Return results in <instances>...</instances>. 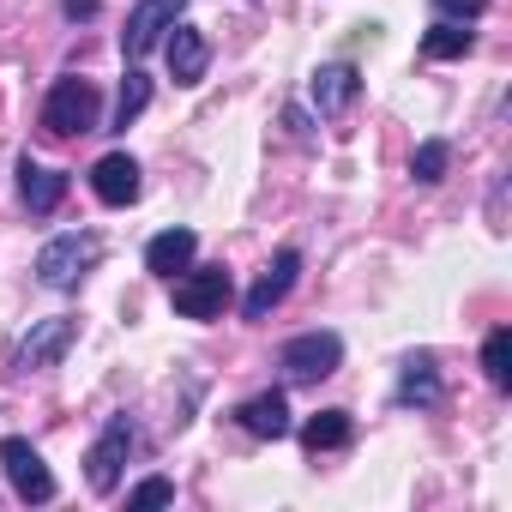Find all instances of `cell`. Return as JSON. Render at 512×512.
<instances>
[{
  "mask_svg": "<svg viewBox=\"0 0 512 512\" xmlns=\"http://www.w3.org/2000/svg\"><path fill=\"white\" fill-rule=\"evenodd\" d=\"M103 121V97H97V85L91 79H55V91L43 97V127L55 133V139H73V133H91Z\"/></svg>",
  "mask_w": 512,
  "mask_h": 512,
  "instance_id": "6da1fadb",
  "label": "cell"
},
{
  "mask_svg": "<svg viewBox=\"0 0 512 512\" xmlns=\"http://www.w3.org/2000/svg\"><path fill=\"white\" fill-rule=\"evenodd\" d=\"M97 235H85V229H67V235H55L43 253H37V278L49 284V290H79V278L97 266Z\"/></svg>",
  "mask_w": 512,
  "mask_h": 512,
  "instance_id": "7a4b0ae2",
  "label": "cell"
},
{
  "mask_svg": "<svg viewBox=\"0 0 512 512\" xmlns=\"http://www.w3.org/2000/svg\"><path fill=\"white\" fill-rule=\"evenodd\" d=\"M229 272L223 266H187L181 278H175V314L181 320H217L223 308H229Z\"/></svg>",
  "mask_w": 512,
  "mask_h": 512,
  "instance_id": "3957f363",
  "label": "cell"
},
{
  "mask_svg": "<svg viewBox=\"0 0 512 512\" xmlns=\"http://www.w3.org/2000/svg\"><path fill=\"white\" fill-rule=\"evenodd\" d=\"M0 464H7V482H13V494L25 506H49L55 500V476H49V464H43V452L31 440L13 434L7 446H0Z\"/></svg>",
  "mask_w": 512,
  "mask_h": 512,
  "instance_id": "277c9868",
  "label": "cell"
},
{
  "mask_svg": "<svg viewBox=\"0 0 512 512\" xmlns=\"http://www.w3.org/2000/svg\"><path fill=\"white\" fill-rule=\"evenodd\" d=\"M133 422L127 416H109V428L97 434V446L85 452V482L97 488V494H115V482H121V464H127V452H133Z\"/></svg>",
  "mask_w": 512,
  "mask_h": 512,
  "instance_id": "5b68a950",
  "label": "cell"
},
{
  "mask_svg": "<svg viewBox=\"0 0 512 512\" xmlns=\"http://www.w3.org/2000/svg\"><path fill=\"white\" fill-rule=\"evenodd\" d=\"M181 13H187V0H139V7L127 13V31H121V55L127 61H145Z\"/></svg>",
  "mask_w": 512,
  "mask_h": 512,
  "instance_id": "8992f818",
  "label": "cell"
},
{
  "mask_svg": "<svg viewBox=\"0 0 512 512\" xmlns=\"http://www.w3.org/2000/svg\"><path fill=\"white\" fill-rule=\"evenodd\" d=\"M284 374L290 380H326V374H338V362H344V344H338V332H302V338H290L284 344Z\"/></svg>",
  "mask_w": 512,
  "mask_h": 512,
  "instance_id": "52a82bcc",
  "label": "cell"
},
{
  "mask_svg": "<svg viewBox=\"0 0 512 512\" xmlns=\"http://www.w3.org/2000/svg\"><path fill=\"white\" fill-rule=\"evenodd\" d=\"M296 272H302V253H296V247H284L278 260H272L260 278H253V290L241 296V314H247V320H266V314L296 290Z\"/></svg>",
  "mask_w": 512,
  "mask_h": 512,
  "instance_id": "ba28073f",
  "label": "cell"
},
{
  "mask_svg": "<svg viewBox=\"0 0 512 512\" xmlns=\"http://www.w3.org/2000/svg\"><path fill=\"white\" fill-rule=\"evenodd\" d=\"M67 344H73V320H43V326H31L25 344H19V374L55 368V362L67 356Z\"/></svg>",
  "mask_w": 512,
  "mask_h": 512,
  "instance_id": "9c48e42d",
  "label": "cell"
},
{
  "mask_svg": "<svg viewBox=\"0 0 512 512\" xmlns=\"http://www.w3.org/2000/svg\"><path fill=\"white\" fill-rule=\"evenodd\" d=\"M91 187H97L103 205H133V199H139V163H133L127 151H109V157L91 169Z\"/></svg>",
  "mask_w": 512,
  "mask_h": 512,
  "instance_id": "30bf717a",
  "label": "cell"
},
{
  "mask_svg": "<svg viewBox=\"0 0 512 512\" xmlns=\"http://www.w3.org/2000/svg\"><path fill=\"white\" fill-rule=\"evenodd\" d=\"M169 31H175V37H169V79H175V85H199V79H205V61H211L205 37H199L193 25H181V19H175Z\"/></svg>",
  "mask_w": 512,
  "mask_h": 512,
  "instance_id": "8fae6325",
  "label": "cell"
},
{
  "mask_svg": "<svg viewBox=\"0 0 512 512\" xmlns=\"http://www.w3.org/2000/svg\"><path fill=\"white\" fill-rule=\"evenodd\" d=\"M19 193H25V205H31L37 217H49V211L67 199V175L49 169V163H37V157H25V163H19Z\"/></svg>",
  "mask_w": 512,
  "mask_h": 512,
  "instance_id": "7c38bea8",
  "label": "cell"
},
{
  "mask_svg": "<svg viewBox=\"0 0 512 512\" xmlns=\"http://www.w3.org/2000/svg\"><path fill=\"white\" fill-rule=\"evenodd\" d=\"M193 253H199V235H193V229H163V235H151V247H145V266H151L157 278H175V272L193 266Z\"/></svg>",
  "mask_w": 512,
  "mask_h": 512,
  "instance_id": "4fadbf2b",
  "label": "cell"
},
{
  "mask_svg": "<svg viewBox=\"0 0 512 512\" xmlns=\"http://www.w3.org/2000/svg\"><path fill=\"white\" fill-rule=\"evenodd\" d=\"M241 428H247L253 440H284V434H290V398H284V392L247 398V404H241Z\"/></svg>",
  "mask_w": 512,
  "mask_h": 512,
  "instance_id": "5bb4252c",
  "label": "cell"
},
{
  "mask_svg": "<svg viewBox=\"0 0 512 512\" xmlns=\"http://www.w3.org/2000/svg\"><path fill=\"white\" fill-rule=\"evenodd\" d=\"M356 91H362V79H356V67H350V61H332V67H320V73H314V109H320V115L350 109V103H356Z\"/></svg>",
  "mask_w": 512,
  "mask_h": 512,
  "instance_id": "9a60e30c",
  "label": "cell"
},
{
  "mask_svg": "<svg viewBox=\"0 0 512 512\" xmlns=\"http://www.w3.org/2000/svg\"><path fill=\"white\" fill-rule=\"evenodd\" d=\"M398 404H416V410H434L440 404V374H434V356H410L404 362V380H398Z\"/></svg>",
  "mask_w": 512,
  "mask_h": 512,
  "instance_id": "2e32d148",
  "label": "cell"
},
{
  "mask_svg": "<svg viewBox=\"0 0 512 512\" xmlns=\"http://www.w3.org/2000/svg\"><path fill=\"white\" fill-rule=\"evenodd\" d=\"M350 410H320V416H308L302 422V446L308 452H338V446H350Z\"/></svg>",
  "mask_w": 512,
  "mask_h": 512,
  "instance_id": "e0dca14e",
  "label": "cell"
},
{
  "mask_svg": "<svg viewBox=\"0 0 512 512\" xmlns=\"http://www.w3.org/2000/svg\"><path fill=\"white\" fill-rule=\"evenodd\" d=\"M470 43H476V37H470L458 19H440V25L422 37V55H428V61H458V55H470Z\"/></svg>",
  "mask_w": 512,
  "mask_h": 512,
  "instance_id": "ac0fdd59",
  "label": "cell"
},
{
  "mask_svg": "<svg viewBox=\"0 0 512 512\" xmlns=\"http://www.w3.org/2000/svg\"><path fill=\"white\" fill-rule=\"evenodd\" d=\"M482 374H488V386H512V332L506 326H494L488 332V344H482Z\"/></svg>",
  "mask_w": 512,
  "mask_h": 512,
  "instance_id": "d6986e66",
  "label": "cell"
},
{
  "mask_svg": "<svg viewBox=\"0 0 512 512\" xmlns=\"http://www.w3.org/2000/svg\"><path fill=\"white\" fill-rule=\"evenodd\" d=\"M145 103H151V79L127 67V79H121V97H115V127H133V121L145 115Z\"/></svg>",
  "mask_w": 512,
  "mask_h": 512,
  "instance_id": "ffe728a7",
  "label": "cell"
},
{
  "mask_svg": "<svg viewBox=\"0 0 512 512\" xmlns=\"http://www.w3.org/2000/svg\"><path fill=\"white\" fill-rule=\"evenodd\" d=\"M446 157H452L446 139H422L416 157H410V175H416V181H440V175H446Z\"/></svg>",
  "mask_w": 512,
  "mask_h": 512,
  "instance_id": "44dd1931",
  "label": "cell"
},
{
  "mask_svg": "<svg viewBox=\"0 0 512 512\" xmlns=\"http://www.w3.org/2000/svg\"><path fill=\"white\" fill-rule=\"evenodd\" d=\"M127 500H133V506H169V500H175V488H169L163 476H151V482H139Z\"/></svg>",
  "mask_w": 512,
  "mask_h": 512,
  "instance_id": "7402d4cb",
  "label": "cell"
},
{
  "mask_svg": "<svg viewBox=\"0 0 512 512\" xmlns=\"http://www.w3.org/2000/svg\"><path fill=\"white\" fill-rule=\"evenodd\" d=\"M434 7H440L446 19H458V25H470V19H482V13H488V0H434Z\"/></svg>",
  "mask_w": 512,
  "mask_h": 512,
  "instance_id": "603a6c76",
  "label": "cell"
}]
</instances>
